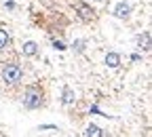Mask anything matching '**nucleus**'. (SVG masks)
I'll list each match as a JSON object with an SVG mask.
<instances>
[{
	"instance_id": "1",
	"label": "nucleus",
	"mask_w": 152,
	"mask_h": 137,
	"mask_svg": "<svg viewBox=\"0 0 152 137\" xmlns=\"http://www.w3.org/2000/svg\"><path fill=\"white\" fill-rule=\"evenodd\" d=\"M23 80V70L17 61H9L0 66V85L7 89H15Z\"/></svg>"
},
{
	"instance_id": "2",
	"label": "nucleus",
	"mask_w": 152,
	"mask_h": 137,
	"mask_svg": "<svg viewBox=\"0 0 152 137\" xmlns=\"http://www.w3.org/2000/svg\"><path fill=\"white\" fill-rule=\"evenodd\" d=\"M21 103L26 110H40L45 108L47 99H45V89L40 85H30L23 89V95H21Z\"/></svg>"
},
{
	"instance_id": "3",
	"label": "nucleus",
	"mask_w": 152,
	"mask_h": 137,
	"mask_svg": "<svg viewBox=\"0 0 152 137\" xmlns=\"http://www.w3.org/2000/svg\"><path fill=\"white\" fill-rule=\"evenodd\" d=\"M74 11H76V15H78V19H80V21H85V23H91V21L97 19L95 9H91L87 2H76V4H74Z\"/></svg>"
},
{
	"instance_id": "4",
	"label": "nucleus",
	"mask_w": 152,
	"mask_h": 137,
	"mask_svg": "<svg viewBox=\"0 0 152 137\" xmlns=\"http://www.w3.org/2000/svg\"><path fill=\"white\" fill-rule=\"evenodd\" d=\"M21 53H23L26 57H36L38 53H40V47H38L34 40H28V42H23V47H21Z\"/></svg>"
},
{
	"instance_id": "5",
	"label": "nucleus",
	"mask_w": 152,
	"mask_h": 137,
	"mask_svg": "<svg viewBox=\"0 0 152 137\" xmlns=\"http://www.w3.org/2000/svg\"><path fill=\"white\" fill-rule=\"evenodd\" d=\"M9 47H11V34H9V30L0 28V53L7 51Z\"/></svg>"
},
{
	"instance_id": "6",
	"label": "nucleus",
	"mask_w": 152,
	"mask_h": 137,
	"mask_svg": "<svg viewBox=\"0 0 152 137\" xmlns=\"http://www.w3.org/2000/svg\"><path fill=\"white\" fill-rule=\"evenodd\" d=\"M129 13H131V7H129L127 2H121L116 9H114V15H116L118 19H127V17H129Z\"/></svg>"
},
{
	"instance_id": "7",
	"label": "nucleus",
	"mask_w": 152,
	"mask_h": 137,
	"mask_svg": "<svg viewBox=\"0 0 152 137\" xmlns=\"http://www.w3.org/2000/svg\"><path fill=\"white\" fill-rule=\"evenodd\" d=\"M106 63H108L110 68H118V66H121V55L114 53V51L106 53Z\"/></svg>"
},
{
	"instance_id": "8",
	"label": "nucleus",
	"mask_w": 152,
	"mask_h": 137,
	"mask_svg": "<svg viewBox=\"0 0 152 137\" xmlns=\"http://www.w3.org/2000/svg\"><path fill=\"white\" fill-rule=\"evenodd\" d=\"M61 103H74V91L70 89V87H64V91H61Z\"/></svg>"
},
{
	"instance_id": "9",
	"label": "nucleus",
	"mask_w": 152,
	"mask_h": 137,
	"mask_svg": "<svg viewBox=\"0 0 152 137\" xmlns=\"http://www.w3.org/2000/svg\"><path fill=\"white\" fill-rule=\"evenodd\" d=\"M87 137H104V129L97 125H89L87 127Z\"/></svg>"
},
{
	"instance_id": "10",
	"label": "nucleus",
	"mask_w": 152,
	"mask_h": 137,
	"mask_svg": "<svg viewBox=\"0 0 152 137\" xmlns=\"http://www.w3.org/2000/svg\"><path fill=\"white\" fill-rule=\"evenodd\" d=\"M137 42H140V47H142V44H144V49H146V51H148V49H150V34H148V32H146V34H144V36H140V38H137Z\"/></svg>"
},
{
	"instance_id": "11",
	"label": "nucleus",
	"mask_w": 152,
	"mask_h": 137,
	"mask_svg": "<svg viewBox=\"0 0 152 137\" xmlns=\"http://www.w3.org/2000/svg\"><path fill=\"white\" fill-rule=\"evenodd\" d=\"M85 49H87V42H85V40H76V42H74V51H76V53H83Z\"/></svg>"
},
{
	"instance_id": "12",
	"label": "nucleus",
	"mask_w": 152,
	"mask_h": 137,
	"mask_svg": "<svg viewBox=\"0 0 152 137\" xmlns=\"http://www.w3.org/2000/svg\"><path fill=\"white\" fill-rule=\"evenodd\" d=\"M53 47H55L57 51H66V44H64L61 40H53Z\"/></svg>"
}]
</instances>
